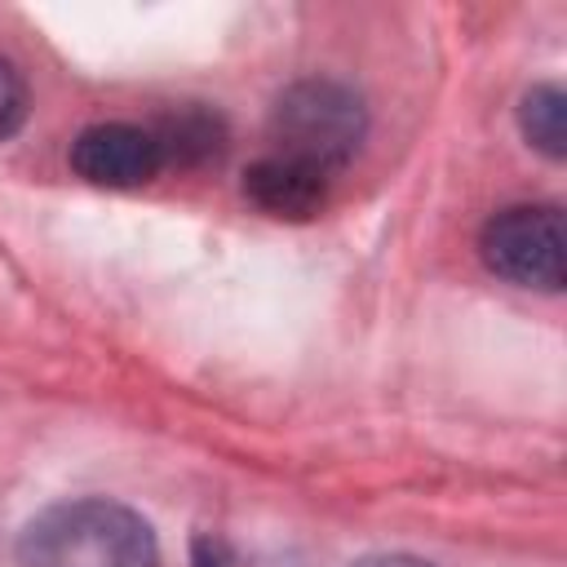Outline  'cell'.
Instances as JSON below:
<instances>
[{
  "label": "cell",
  "instance_id": "cell-8",
  "mask_svg": "<svg viewBox=\"0 0 567 567\" xmlns=\"http://www.w3.org/2000/svg\"><path fill=\"white\" fill-rule=\"evenodd\" d=\"M27 120V80L22 71L0 53V142L13 137Z\"/></svg>",
  "mask_w": 567,
  "mask_h": 567
},
{
  "label": "cell",
  "instance_id": "cell-9",
  "mask_svg": "<svg viewBox=\"0 0 567 567\" xmlns=\"http://www.w3.org/2000/svg\"><path fill=\"white\" fill-rule=\"evenodd\" d=\"M195 567H230V558H226V549L217 540L195 536Z\"/></svg>",
  "mask_w": 567,
  "mask_h": 567
},
{
  "label": "cell",
  "instance_id": "cell-6",
  "mask_svg": "<svg viewBox=\"0 0 567 567\" xmlns=\"http://www.w3.org/2000/svg\"><path fill=\"white\" fill-rule=\"evenodd\" d=\"M164 164H204L221 151L226 128L208 106H177L173 115H164L159 124H151Z\"/></svg>",
  "mask_w": 567,
  "mask_h": 567
},
{
  "label": "cell",
  "instance_id": "cell-5",
  "mask_svg": "<svg viewBox=\"0 0 567 567\" xmlns=\"http://www.w3.org/2000/svg\"><path fill=\"white\" fill-rule=\"evenodd\" d=\"M244 195L279 217V221H306L323 208L328 199V177L297 164V159H284V155H261L257 164H248L244 173Z\"/></svg>",
  "mask_w": 567,
  "mask_h": 567
},
{
  "label": "cell",
  "instance_id": "cell-10",
  "mask_svg": "<svg viewBox=\"0 0 567 567\" xmlns=\"http://www.w3.org/2000/svg\"><path fill=\"white\" fill-rule=\"evenodd\" d=\"M350 567H430V563L425 558H412V554H363Z\"/></svg>",
  "mask_w": 567,
  "mask_h": 567
},
{
  "label": "cell",
  "instance_id": "cell-3",
  "mask_svg": "<svg viewBox=\"0 0 567 567\" xmlns=\"http://www.w3.org/2000/svg\"><path fill=\"white\" fill-rule=\"evenodd\" d=\"M483 266L518 288L558 292L567 261H563V213L558 204H514L487 217L478 235Z\"/></svg>",
  "mask_w": 567,
  "mask_h": 567
},
{
  "label": "cell",
  "instance_id": "cell-2",
  "mask_svg": "<svg viewBox=\"0 0 567 567\" xmlns=\"http://www.w3.org/2000/svg\"><path fill=\"white\" fill-rule=\"evenodd\" d=\"M368 133L363 97L341 80H297L288 84L270 106V155L297 159L323 177L346 168Z\"/></svg>",
  "mask_w": 567,
  "mask_h": 567
},
{
  "label": "cell",
  "instance_id": "cell-1",
  "mask_svg": "<svg viewBox=\"0 0 567 567\" xmlns=\"http://www.w3.org/2000/svg\"><path fill=\"white\" fill-rule=\"evenodd\" d=\"M22 567H159L151 523L106 496L58 501L18 536Z\"/></svg>",
  "mask_w": 567,
  "mask_h": 567
},
{
  "label": "cell",
  "instance_id": "cell-7",
  "mask_svg": "<svg viewBox=\"0 0 567 567\" xmlns=\"http://www.w3.org/2000/svg\"><path fill=\"white\" fill-rule=\"evenodd\" d=\"M518 128L523 137L545 151L549 159H563L567 151V97L558 84H532L518 102Z\"/></svg>",
  "mask_w": 567,
  "mask_h": 567
},
{
  "label": "cell",
  "instance_id": "cell-4",
  "mask_svg": "<svg viewBox=\"0 0 567 567\" xmlns=\"http://www.w3.org/2000/svg\"><path fill=\"white\" fill-rule=\"evenodd\" d=\"M71 168L89 186L133 190V186H146L164 168V155H159V142L146 124L106 120V124H89L71 142Z\"/></svg>",
  "mask_w": 567,
  "mask_h": 567
}]
</instances>
